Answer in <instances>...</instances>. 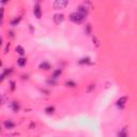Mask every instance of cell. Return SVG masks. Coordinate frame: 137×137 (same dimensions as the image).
<instances>
[{"label": "cell", "instance_id": "6da1fadb", "mask_svg": "<svg viewBox=\"0 0 137 137\" xmlns=\"http://www.w3.org/2000/svg\"><path fill=\"white\" fill-rule=\"evenodd\" d=\"M70 19H71L73 23H75V24H80V23L85 19V16H83L78 12H75V13H72L71 15H70Z\"/></svg>", "mask_w": 137, "mask_h": 137}, {"label": "cell", "instance_id": "7a4b0ae2", "mask_svg": "<svg viewBox=\"0 0 137 137\" xmlns=\"http://www.w3.org/2000/svg\"><path fill=\"white\" fill-rule=\"evenodd\" d=\"M69 3V0H55L54 2V9L56 10H61L64 9Z\"/></svg>", "mask_w": 137, "mask_h": 137}, {"label": "cell", "instance_id": "3957f363", "mask_svg": "<svg viewBox=\"0 0 137 137\" xmlns=\"http://www.w3.org/2000/svg\"><path fill=\"white\" fill-rule=\"evenodd\" d=\"M64 20V15L63 14H55L54 15V22H55V24H57V25H59L61 24V23Z\"/></svg>", "mask_w": 137, "mask_h": 137}, {"label": "cell", "instance_id": "277c9868", "mask_svg": "<svg viewBox=\"0 0 137 137\" xmlns=\"http://www.w3.org/2000/svg\"><path fill=\"white\" fill-rule=\"evenodd\" d=\"M33 13H34V15H36L37 18H41V16H42V12H41V9H40V5L39 4L34 5Z\"/></svg>", "mask_w": 137, "mask_h": 137}, {"label": "cell", "instance_id": "5b68a950", "mask_svg": "<svg viewBox=\"0 0 137 137\" xmlns=\"http://www.w3.org/2000/svg\"><path fill=\"white\" fill-rule=\"evenodd\" d=\"M77 12L78 13H80L83 16H87L88 15V10H87V8H85V7H83V5H80L79 8H78V10H77Z\"/></svg>", "mask_w": 137, "mask_h": 137}, {"label": "cell", "instance_id": "8992f818", "mask_svg": "<svg viewBox=\"0 0 137 137\" xmlns=\"http://www.w3.org/2000/svg\"><path fill=\"white\" fill-rule=\"evenodd\" d=\"M126 100H127V99L125 98V97L120 98V99L118 100V102H117V105H118L119 107H121V108H122V107H123L124 105H125V103H126Z\"/></svg>", "mask_w": 137, "mask_h": 137}, {"label": "cell", "instance_id": "52a82bcc", "mask_svg": "<svg viewBox=\"0 0 137 137\" xmlns=\"http://www.w3.org/2000/svg\"><path fill=\"white\" fill-rule=\"evenodd\" d=\"M15 126V124H14V122H12L11 120H8V121H5L4 122V127L5 129H13V127Z\"/></svg>", "mask_w": 137, "mask_h": 137}, {"label": "cell", "instance_id": "ba28073f", "mask_svg": "<svg viewBox=\"0 0 137 137\" xmlns=\"http://www.w3.org/2000/svg\"><path fill=\"white\" fill-rule=\"evenodd\" d=\"M11 108L13 109V112H18L19 110V104L17 103V102H13L12 104H11Z\"/></svg>", "mask_w": 137, "mask_h": 137}, {"label": "cell", "instance_id": "9c48e42d", "mask_svg": "<svg viewBox=\"0 0 137 137\" xmlns=\"http://www.w3.org/2000/svg\"><path fill=\"white\" fill-rule=\"evenodd\" d=\"M40 69H42V70H49V69H50V65H49L47 62H43V63H41V64H40Z\"/></svg>", "mask_w": 137, "mask_h": 137}, {"label": "cell", "instance_id": "30bf717a", "mask_svg": "<svg viewBox=\"0 0 137 137\" xmlns=\"http://www.w3.org/2000/svg\"><path fill=\"white\" fill-rule=\"evenodd\" d=\"M26 62H27V60H26L25 58H19V59L17 60V63H18L19 66H24L26 64Z\"/></svg>", "mask_w": 137, "mask_h": 137}, {"label": "cell", "instance_id": "8fae6325", "mask_svg": "<svg viewBox=\"0 0 137 137\" xmlns=\"http://www.w3.org/2000/svg\"><path fill=\"white\" fill-rule=\"evenodd\" d=\"M15 50H16L17 52H18L19 55H24V54H25V49L23 48L22 46H17V47L15 48Z\"/></svg>", "mask_w": 137, "mask_h": 137}, {"label": "cell", "instance_id": "7c38bea8", "mask_svg": "<svg viewBox=\"0 0 137 137\" xmlns=\"http://www.w3.org/2000/svg\"><path fill=\"white\" fill-rule=\"evenodd\" d=\"M54 110H55V108L52 106H49V107H46V108H45V112L47 113H52V112H54Z\"/></svg>", "mask_w": 137, "mask_h": 137}, {"label": "cell", "instance_id": "4fadbf2b", "mask_svg": "<svg viewBox=\"0 0 137 137\" xmlns=\"http://www.w3.org/2000/svg\"><path fill=\"white\" fill-rule=\"evenodd\" d=\"M61 74V71L60 70H57V71L54 72V78H57V76H59V75Z\"/></svg>", "mask_w": 137, "mask_h": 137}, {"label": "cell", "instance_id": "5bb4252c", "mask_svg": "<svg viewBox=\"0 0 137 137\" xmlns=\"http://www.w3.org/2000/svg\"><path fill=\"white\" fill-rule=\"evenodd\" d=\"M66 86H70V87H75L76 84L73 83V81H66Z\"/></svg>", "mask_w": 137, "mask_h": 137}, {"label": "cell", "instance_id": "9a60e30c", "mask_svg": "<svg viewBox=\"0 0 137 137\" xmlns=\"http://www.w3.org/2000/svg\"><path fill=\"white\" fill-rule=\"evenodd\" d=\"M19 20H20V18H17V19H14V20H13V22H12V23H11V24H12V25L14 26V25H16V24H18V23H19Z\"/></svg>", "mask_w": 137, "mask_h": 137}, {"label": "cell", "instance_id": "2e32d148", "mask_svg": "<svg viewBox=\"0 0 137 137\" xmlns=\"http://www.w3.org/2000/svg\"><path fill=\"white\" fill-rule=\"evenodd\" d=\"M93 42H95V45H97V46H100V43H99V41H98V39H97V37H93Z\"/></svg>", "mask_w": 137, "mask_h": 137}, {"label": "cell", "instance_id": "e0dca14e", "mask_svg": "<svg viewBox=\"0 0 137 137\" xmlns=\"http://www.w3.org/2000/svg\"><path fill=\"white\" fill-rule=\"evenodd\" d=\"M94 88H95V86H94V85H90V87H89L88 89H87V91H88V92H90L92 89H94Z\"/></svg>", "mask_w": 137, "mask_h": 137}, {"label": "cell", "instance_id": "ac0fdd59", "mask_svg": "<svg viewBox=\"0 0 137 137\" xmlns=\"http://www.w3.org/2000/svg\"><path fill=\"white\" fill-rule=\"evenodd\" d=\"M90 29H91V27H90V25H87V33H90Z\"/></svg>", "mask_w": 137, "mask_h": 137}, {"label": "cell", "instance_id": "d6986e66", "mask_svg": "<svg viewBox=\"0 0 137 137\" xmlns=\"http://www.w3.org/2000/svg\"><path fill=\"white\" fill-rule=\"evenodd\" d=\"M119 136H126V133L121 132V133H119Z\"/></svg>", "mask_w": 137, "mask_h": 137}, {"label": "cell", "instance_id": "ffe728a7", "mask_svg": "<svg viewBox=\"0 0 137 137\" xmlns=\"http://www.w3.org/2000/svg\"><path fill=\"white\" fill-rule=\"evenodd\" d=\"M9 1H10V0H1L2 3H7V2H9Z\"/></svg>", "mask_w": 137, "mask_h": 137}]
</instances>
